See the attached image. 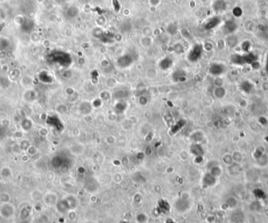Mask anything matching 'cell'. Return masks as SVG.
I'll use <instances>...</instances> for the list:
<instances>
[{"label":"cell","mask_w":268,"mask_h":223,"mask_svg":"<svg viewBox=\"0 0 268 223\" xmlns=\"http://www.w3.org/2000/svg\"><path fill=\"white\" fill-rule=\"evenodd\" d=\"M15 214V208L13 204L9 203L3 204L0 207V215L5 218H10L13 217Z\"/></svg>","instance_id":"obj_1"},{"label":"cell","mask_w":268,"mask_h":223,"mask_svg":"<svg viewBox=\"0 0 268 223\" xmlns=\"http://www.w3.org/2000/svg\"><path fill=\"white\" fill-rule=\"evenodd\" d=\"M119 223H129V221L127 220H122V221H120Z\"/></svg>","instance_id":"obj_5"},{"label":"cell","mask_w":268,"mask_h":223,"mask_svg":"<svg viewBox=\"0 0 268 223\" xmlns=\"http://www.w3.org/2000/svg\"><path fill=\"white\" fill-rule=\"evenodd\" d=\"M168 203L165 201V200L159 202V208L160 209V212H163V213H166V211L169 212V206L166 207V205H168Z\"/></svg>","instance_id":"obj_3"},{"label":"cell","mask_w":268,"mask_h":223,"mask_svg":"<svg viewBox=\"0 0 268 223\" xmlns=\"http://www.w3.org/2000/svg\"><path fill=\"white\" fill-rule=\"evenodd\" d=\"M136 220L138 223H145L147 221V216L146 214H138L136 217Z\"/></svg>","instance_id":"obj_4"},{"label":"cell","mask_w":268,"mask_h":223,"mask_svg":"<svg viewBox=\"0 0 268 223\" xmlns=\"http://www.w3.org/2000/svg\"><path fill=\"white\" fill-rule=\"evenodd\" d=\"M30 215H31V211L29 208H28L27 207H23V208L21 210L20 212V218L21 221H26L29 218Z\"/></svg>","instance_id":"obj_2"}]
</instances>
